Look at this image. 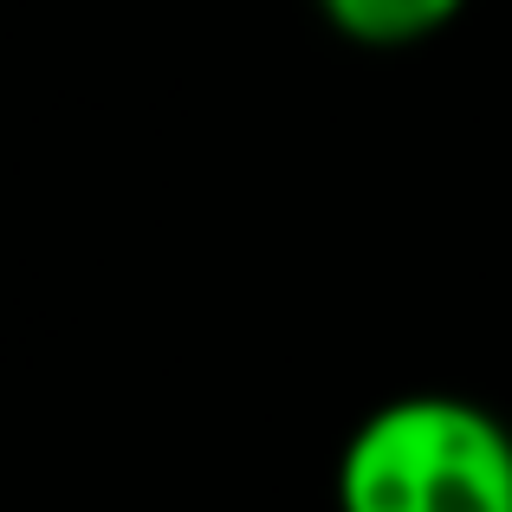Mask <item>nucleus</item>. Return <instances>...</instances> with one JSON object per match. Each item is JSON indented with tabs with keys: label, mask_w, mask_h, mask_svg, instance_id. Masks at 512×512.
Instances as JSON below:
<instances>
[{
	"label": "nucleus",
	"mask_w": 512,
	"mask_h": 512,
	"mask_svg": "<svg viewBox=\"0 0 512 512\" xmlns=\"http://www.w3.org/2000/svg\"><path fill=\"white\" fill-rule=\"evenodd\" d=\"M338 512H512V428L467 396H396L338 454Z\"/></svg>",
	"instance_id": "obj_1"
},
{
	"label": "nucleus",
	"mask_w": 512,
	"mask_h": 512,
	"mask_svg": "<svg viewBox=\"0 0 512 512\" xmlns=\"http://www.w3.org/2000/svg\"><path fill=\"white\" fill-rule=\"evenodd\" d=\"M461 7L467 0H318V13L357 46H415L441 33Z\"/></svg>",
	"instance_id": "obj_2"
}]
</instances>
